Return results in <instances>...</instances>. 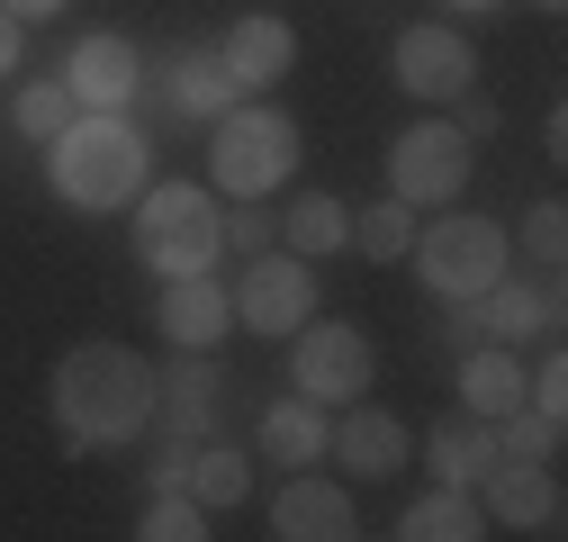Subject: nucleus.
<instances>
[{"label":"nucleus","mask_w":568,"mask_h":542,"mask_svg":"<svg viewBox=\"0 0 568 542\" xmlns=\"http://www.w3.org/2000/svg\"><path fill=\"white\" fill-rule=\"evenodd\" d=\"M10 127L28 136V145H45V136H63V127H73V91H63V73H54V82H19Z\"/></svg>","instance_id":"25"},{"label":"nucleus","mask_w":568,"mask_h":542,"mask_svg":"<svg viewBox=\"0 0 568 542\" xmlns=\"http://www.w3.org/2000/svg\"><path fill=\"white\" fill-rule=\"evenodd\" d=\"M217 136H207V190L217 199H271L280 181L298 172V118L290 109H271V100H235L207 118Z\"/></svg>","instance_id":"3"},{"label":"nucleus","mask_w":568,"mask_h":542,"mask_svg":"<svg viewBox=\"0 0 568 542\" xmlns=\"http://www.w3.org/2000/svg\"><path fill=\"white\" fill-rule=\"evenodd\" d=\"M217 218H226V199L207 190V181H154V190H135V262H145L154 281L217 271L226 262Z\"/></svg>","instance_id":"4"},{"label":"nucleus","mask_w":568,"mask_h":542,"mask_svg":"<svg viewBox=\"0 0 568 542\" xmlns=\"http://www.w3.org/2000/svg\"><path fill=\"white\" fill-rule=\"evenodd\" d=\"M154 172V145L126 109H73V127L45 136V190L82 218H109V209H135V190Z\"/></svg>","instance_id":"2"},{"label":"nucleus","mask_w":568,"mask_h":542,"mask_svg":"<svg viewBox=\"0 0 568 542\" xmlns=\"http://www.w3.org/2000/svg\"><path fill=\"white\" fill-rule=\"evenodd\" d=\"M154 82H163V109H172L181 127H207L217 109H235V100H244V91L226 82V63H217V46H172Z\"/></svg>","instance_id":"18"},{"label":"nucleus","mask_w":568,"mask_h":542,"mask_svg":"<svg viewBox=\"0 0 568 542\" xmlns=\"http://www.w3.org/2000/svg\"><path fill=\"white\" fill-rule=\"evenodd\" d=\"M379 380V353H371V334L362 325H343V317H307L290 334V389L316 398V406H352V398H371Z\"/></svg>","instance_id":"6"},{"label":"nucleus","mask_w":568,"mask_h":542,"mask_svg":"<svg viewBox=\"0 0 568 542\" xmlns=\"http://www.w3.org/2000/svg\"><path fill=\"white\" fill-rule=\"evenodd\" d=\"M406 262H415V281L434 290V299H478L496 271L515 262V235L496 227V218H478V209H424Z\"/></svg>","instance_id":"5"},{"label":"nucleus","mask_w":568,"mask_h":542,"mask_svg":"<svg viewBox=\"0 0 568 542\" xmlns=\"http://www.w3.org/2000/svg\"><path fill=\"white\" fill-rule=\"evenodd\" d=\"M271 533L280 542H352V533H362V515H352V480L290 470V489L271 498Z\"/></svg>","instance_id":"15"},{"label":"nucleus","mask_w":568,"mask_h":542,"mask_svg":"<svg viewBox=\"0 0 568 542\" xmlns=\"http://www.w3.org/2000/svg\"><path fill=\"white\" fill-rule=\"evenodd\" d=\"M145 542H199L207 533V506L190 489H145V524H135Z\"/></svg>","instance_id":"27"},{"label":"nucleus","mask_w":568,"mask_h":542,"mask_svg":"<svg viewBox=\"0 0 568 542\" xmlns=\"http://www.w3.org/2000/svg\"><path fill=\"white\" fill-rule=\"evenodd\" d=\"M45 406H54V434H63V452H126V443H145V425H154V362L135 353V344H73L54 362V380H45Z\"/></svg>","instance_id":"1"},{"label":"nucleus","mask_w":568,"mask_h":542,"mask_svg":"<svg viewBox=\"0 0 568 542\" xmlns=\"http://www.w3.org/2000/svg\"><path fill=\"white\" fill-rule=\"evenodd\" d=\"M145 489H190V443L181 434H163V452L145 461Z\"/></svg>","instance_id":"31"},{"label":"nucleus","mask_w":568,"mask_h":542,"mask_svg":"<svg viewBox=\"0 0 568 542\" xmlns=\"http://www.w3.org/2000/svg\"><path fill=\"white\" fill-rule=\"evenodd\" d=\"M524 406V353L515 344H469L460 353V416H515Z\"/></svg>","instance_id":"21"},{"label":"nucleus","mask_w":568,"mask_h":542,"mask_svg":"<svg viewBox=\"0 0 568 542\" xmlns=\"http://www.w3.org/2000/svg\"><path fill=\"white\" fill-rule=\"evenodd\" d=\"M154 325H163L172 353H217L226 325H235V290L217 281V271H181V281H163V299H154Z\"/></svg>","instance_id":"13"},{"label":"nucleus","mask_w":568,"mask_h":542,"mask_svg":"<svg viewBox=\"0 0 568 542\" xmlns=\"http://www.w3.org/2000/svg\"><path fill=\"white\" fill-rule=\"evenodd\" d=\"M397 533H406V542H478V533H496V524H487L478 489H443V480H434V489L397 515Z\"/></svg>","instance_id":"22"},{"label":"nucleus","mask_w":568,"mask_h":542,"mask_svg":"<svg viewBox=\"0 0 568 542\" xmlns=\"http://www.w3.org/2000/svg\"><path fill=\"white\" fill-rule=\"evenodd\" d=\"M217 406H226V380L207 353H181L172 371H154V425L199 443V434H217Z\"/></svg>","instance_id":"17"},{"label":"nucleus","mask_w":568,"mask_h":542,"mask_svg":"<svg viewBox=\"0 0 568 542\" xmlns=\"http://www.w3.org/2000/svg\"><path fill=\"white\" fill-rule=\"evenodd\" d=\"M541 271H559V253H568V209H559V199H532V209H524V235H515Z\"/></svg>","instance_id":"30"},{"label":"nucleus","mask_w":568,"mask_h":542,"mask_svg":"<svg viewBox=\"0 0 568 542\" xmlns=\"http://www.w3.org/2000/svg\"><path fill=\"white\" fill-rule=\"evenodd\" d=\"M0 10H10V19L28 28V19H63V0H0Z\"/></svg>","instance_id":"35"},{"label":"nucleus","mask_w":568,"mask_h":542,"mask_svg":"<svg viewBox=\"0 0 568 542\" xmlns=\"http://www.w3.org/2000/svg\"><path fill=\"white\" fill-rule=\"evenodd\" d=\"M316 317V262L290 253V244H271L244 262V281H235V325L271 334V344H290V334Z\"/></svg>","instance_id":"8"},{"label":"nucleus","mask_w":568,"mask_h":542,"mask_svg":"<svg viewBox=\"0 0 568 542\" xmlns=\"http://www.w3.org/2000/svg\"><path fill=\"white\" fill-rule=\"evenodd\" d=\"M452 127H460L469 145H478V136H496V127H506V118H496V100H478V91H460V100H452Z\"/></svg>","instance_id":"32"},{"label":"nucleus","mask_w":568,"mask_h":542,"mask_svg":"<svg viewBox=\"0 0 568 542\" xmlns=\"http://www.w3.org/2000/svg\"><path fill=\"white\" fill-rule=\"evenodd\" d=\"M532 10H568V0H532Z\"/></svg>","instance_id":"37"},{"label":"nucleus","mask_w":568,"mask_h":542,"mask_svg":"<svg viewBox=\"0 0 568 542\" xmlns=\"http://www.w3.org/2000/svg\"><path fill=\"white\" fill-rule=\"evenodd\" d=\"M496 461H506V452H496V425L487 416H452V425L424 434V470H434L443 489H478Z\"/></svg>","instance_id":"20"},{"label":"nucleus","mask_w":568,"mask_h":542,"mask_svg":"<svg viewBox=\"0 0 568 542\" xmlns=\"http://www.w3.org/2000/svg\"><path fill=\"white\" fill-rule=\"evenodd\" d=\"M271 218H262V199H226V218H217V244L235 253V262H253V253H271Z\"/></svg>","instance_id":"29"},{"label":"nucleus","mask_w":568,"mask_h":542,"mask_svg":"<svg viewBox=\"0 0 568 542\" xmlns=\"http://www.w3.org/2000/svg\"><path fill=\"white\" fill-rule=\"evenodd\" d=\"M352 244H362L371 262H406V244H415V209H406V199H379V209L352 218Z\"/></svg>","instance_id":"26"},{"label":"nucleus","mask_w":568,"mask_h":542,"mask_svg":"<svg viewBox=\"0 0 568 542\" xmlns=\"http://www.w3.org/2000/svg\"><path fill=\"white\" fill-rule=\"evenodd\" d=\"M443 344H452V353L487 344V334H478V308H469V299H443Z\"/></svg>","instance_id":"33"},{"label":"nucleus","mask_w":568,"mask_h":542,"mask_svg":"<svg viewBox=\"0 0 568 542\" xmlns=\"http://www.w3.org/2000/svg\"><path fill=\"white\" fill-rule=\"evenodd\" d=\"M469 136L452 127V118H415L397 145H388V199H406V209L424 218V209H452V199L469 190Z\"/></svg>","instance_id":"7"},{"label":"nucleus","mask_w":568,"mask_h":542,"mask_svg":"<svg viewBox=\"0 0 568 542\" xmlns=\"http://www.w3.org/2000/svg\"><path fill=\"white\" fill-rule=\"evenodd\" d=\"M388 73H397V91H406V100L452 109L460 91H478V46H469L460 28H443V19H415V28L388 46Z\"/></svg>","instance_id":"9"},{"label":"nucleus","mask_w":568,"mask_h":542,"mask_svg":"<svg viewBox=\"0 0 568 542\" xmlns=\"http://www.w3.org/2000/svg\"><path fill=\"white\" fill-rule=\"evenodd\" d=\"M325 452L343 461V480H352V489H362V480L379 489V480H397V470L415 461V434H406V416H388V406H362V398H352V406H343V425L325 434Z\"/></svg>","instance_id":"12"},{"label":"nucleus","mask_w":568,"mask_h":542,"mask_svg":"<svg viewBox=\"0 0 568 542\" xmlns=\"http://www.w3.org/2000/svg\"><path fill=\"white\" fill-rule=\"evenodd\" d=\"M190 498L217 515V506H244L253 498V452H235V443H190Z\"/></svg>","instance_id":"23"},{"label":"nucleus","mask_w":568,"mask_h":542,"mask_svg":"<svg viewBox=\"0 0 568 542\" xmlns=\"http://www.w3.org/2000/svg\"><path fill=\"white\" fill-rule=\"evenodd\" d=\"M280 235H290V253L325 262V253H343V244H352V209H343L334 190H298V209L280 218Z\"/></svg>","instance_id":"24"},{"label":"nucleus","mask_w":568,"mask_h":542,"mask_svg":"<svg viewBox=\"0 0 568 542\" xmlns=\"http://www.w3.org/2000/svg\"><path fill=\"white\" fill-rule=\"evenodd\" d=\"M478 506H487V524L532 533V542L568 533V489H559V470H550V461H496L487 480H478Z\"/></svg>","instance_id":"10"},{"label":"nucleus","mask_w":568,"mask_h":542,"mask_svg":"<svg viewBox=\"0 0 568 542\" xmlns=\"http://www.w3.org/2000/svg\"><path fill=\"white\" fill-rule=\"evenodd\" d=\"M469 308H478V334H487V344H515V353L559 334V281H550V271H541V281H515V262H506Z\"/></svg>","instance_id":"11"},{"label":"nucleus","mask_w":568,"mask_h":542,"mask_svg":"<svg viewBox=\"0 0 568 542\" xmlns=\"http://www.w3.org/2000/svg\"><path fill=\"white\" fill-rule=\"evenodd\" d=\"M63 91H73V109H126L135 91H145V54H135L126 37H82L73 54H63Z\"/></svg>","instance_id":"16"},{"label":"nucleus","mask_w":568,"mask_h":542,"mask_svg":"<svg viewBox=\"0 0 568 542\" xmlns=\"http://www.w3.org/2000/svg\"><path fill=\"white\" fill-rule=\"evenodd\" d=\"M217 63H226L235 91H280V82L298 73V28L280 19V10H244V19L217 37Z\"/></svg>","instance_id":"14"},{"label":"nucleus","mask_w":568,"mask_h":542,"mask_svg":"<svg viewBox=\"0 0 568 542\" xmlns=\"http://www.w3.org/2000/svg\"><path fill=\"white\" fill-rule=\"evenodd\" d=\"M452 10H469V19H478V10H496V0H452Z\"/></svg>","instance_id":"36"},{"label":"nucleus","mask_w":568,"mask_h":542,"mask_svg":"<svg viewBox=\"0 0 568 542\" xmlns=\"http://www.w3.org/2000/svg\"><path fill=\"white\" fill-rule=\"evenodd\" d=\"M325 434H334V425H325V406L290 389V398H271V406H262L253 452H262V461H280V470H316V461H325Z\"/></svg>","instance_id":"19"},{"label":"nucleus","mask_w":568,"mask_h":542,"mask_svg":"<svg viewBox=\"0 0 568 542\" xmlns=\"http://www.w3.org/2000/svg\"><path fill=\"white\" fill-rule=\"evenodd\" d=\"M19 46H28V28H19L10 10H0V82H10V73H19Z\"/></svg>","instance_id":"34"},{"label":"nucleus","mask_w":568,"mask_h":542,"mask_svg":"<svg viewBox=\"0 0 568 542\" xmlns=\"http://www.w3.org/2000/svg\"><path fill=\"white\" fill-rule=\"evenodd\" d=\"M487 425L506 461H559V416H541V406H515V416H487Z\"/></svg>","instance_id":"28"}]
</instances>
